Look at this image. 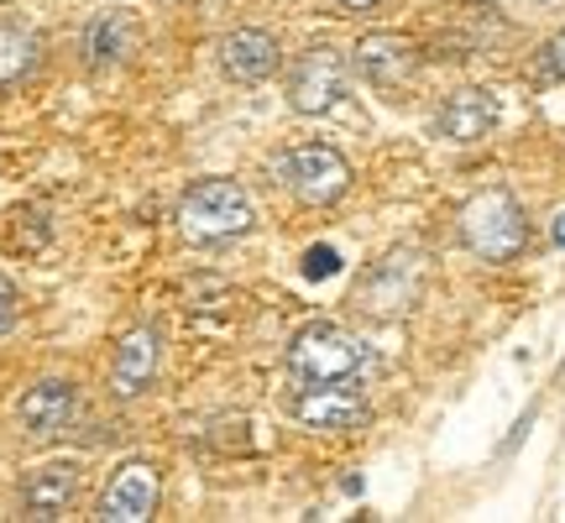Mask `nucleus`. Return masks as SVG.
Listing matches in <instances>:
<instances>
[{"label": "nucleus", "mask_w": 565, "mask_h": 523, "mask_svg": "<svg viewBox=\"0 0 565 523\" xmlns=\"http://www.w3.org/2000/svg\"><path fill=\"white\" fill-rule=\"evenodd\" d=\"M366 366H372L366 345L330 320L303 324L299 335L288 341V372L299 383H356Z\"/></svg>", "instance_id": "nucleus-1"}, {"label": "nucleus", "mask_w": 565, "mask_h": 523, "mask_svg": "<svg viewBox=\"0 0 565 523\" xmlns=\"http://www.w3.org/2000/svg\"><path fill=\"white\" fill-rule=\"evenodd\" d=\"M461 242L482 262H513L529 242L524 210L508 189H482L477 200H466L461 210Z\"/></svg>", "instance_id": "nucleus-2"}, {"label": "nucleus", "mask_w": 565, "mask_h": 523, "mask_svg": "<svg viewBox=\"0 0 565 523\" xmlns=\"http://www.w3.org/2000/svg\"><path fill=\"white\" fill-rule=\"evenodd\" d=\"M179 225L194 242H225V236H246L257 225V210H252L242 183L204 179L179 200Z\"/></svg>", "instance_id": "nucleus-3"}, {"label": "nucleus", "mask_w": 565, "mask_h": 523, "mask_svg": "<svg viewBox=\"0 0 565 523\" xmlns=\"http://www.w3.org/2000/svg\"><path fill=\"white\" fill-rule=\"evenodd\" d=\"M278 179L299 194L303 204H335L351 189V168L335 147H320V141H309V147H294L288 158L278 162Z\"/></svg>", "instance_id": "nucleus-4"}, {"label": "nucleus", "mask_w": 565, "mask_h": 523, "mask_svg": "<svg viewBox=\"0 0 565 523\" xmlns=\"http://www.w3.org/2000/svg\"><path fill=\"white\" fill-rule=\"evenodd\" d=\"M419 282H424V257L419 252H393V257H383L362 278V288H356V309L377 314V320H393V314L414 309Z\"/></svg>", "instance_id": "nucleus-5"}, {"label": "nucleus", "mask_w": 565, "mask_h": 523, "mask_svg": "<svg viewBox=\"0 0 565 523\" xmlns=\"http://www.w3.org/2000/svg\"><path fill=\"white\" fill-rule=\"evenodd\" d=\"M345 95V58L335 47H309L299 53L294 74H288V105L299 116H324L330 105Z\"/></svg>", "instance_id": "nucleus-6"}, {"label": "nucleus", "mask_w": 565, "mask_h": 523, "mask_svg": "<svg viewBox=\"0 0 565 523\" xmlns=\"http://www.w3.org/2000/svg\"><path fill=\"white\" fill-rule=\"evenodd\" d=\"M303 429H320V435H345V429H362L366 424V398L351 383H303V393L294 398Z\"/></svg>", "instance_id": "nucleus-7"}, {"label": "nucleus", "mask_w": 565, "mask_h": 523, "mask_svg": "<svg viewBox=\"0 0 565 523\" xmlns=\"http://www.w3.org/2000/svg\"><path fill=\"white\" fill-rule=\"evenodd\" d=\"M74 414H79V387L63 383V377H47V383H38L17 403V419L26 429V440H58L63 429L74 424Z\"/></svg>", "instance_id": "nucleus-8"}, {"label": "nucleus", "mask_w": 565, "mask_h": 523, "mask_svg": "<svg viewBox=\"0 0 565 523\" xmlns=\"http://www.w3.org/2000/svg\"><path fill=\"white\" fill-rule=\"evenodd\" d=\"M152 508H158V471L131 461V466H121V471L110 477V487L100 492L95 519L100 523H147Z\"/></svg>", "instance_id": "nucleus-9"}, {"label": "nucleus", "mask_w": 565, "mask_h": 523, "mask_svg": "<svg viewBox=\"0 0 565 523\" xmlns=\"http://www.w3.org/2000/svg\"><path fill=\"white\" fill-rule=\"evenodd\" d=\"M162 366V330L158 324H137L121 345H116V366H110V393L116 398H137Z\"/></svg>", "instance_id": "nucleus-10"}, {"label": "nucleus", "mask_w": 565, "mask_h": 523, "mask_svg": "<svg viewBox=\"0 0 565 523\" xmlns=\"http://www.w3.org/2000/svg\"><path fill=\"white\" fill-rule=\"evenodd\" d=\"M74 498H79V466L74 461H47L21 482V513L26 519L53 523L74 508Z\"/></svg>", "instance_id": "nucleus-11"}, {"label": "nucleus", "mask_w": 565, "mask_h": 523, "mask_svg": "<svg viewBox=\"0 0 565 523\" xmlns=\"http://www.w3.org/2000/svg\"><path fill=\"white\" fill-rule=\"evenodd\" d=\"M414 63H419V47L408 38H398V32H372V38L356 42V74L366 84L393 89V84H404L414 74Z\"/></svg>", "instance_id": "nucleus-12"}, {"label": "nucleus", "mask_w": 565, "mask_h": 523, "mask_svg": "<svg viewBox=\"0 0 565 523\" xmlns=\"http://www.w3.org/2000/svg\"><path fill=\"white\" fill-rule=\"evenodd\" d=\"M278 42L267 38V32H257V26H242V32H225L221 42V68L231 74V79H242V84H263L278 74Z\"/></svg>", "instance_id": "nucleus-13"}, {"label": "nucleus", "mask_w": 565, "mask_h": 523, "mask_svg": "<svg viewBox=\"0 0 565 523\" xmlns=\"http://www.w3.org/2000/svg\"><path fill=\"white\" fill-rule=\"evenodd\" d=\"M498 126V100L487 89H456L450 100L435 110V131L445 141H482Z\"/></svg>", "instance_id": "nucleus-14"}, {"label": "nucleus", "mask_w": 565, "mask_h": 523, "mask_svg": "<svg viewBox=\"0 0 565 523\" xmlns=\"http://www.w3.org/2000/svg\"><path fill=\"white\" fill-rule=\"evenodd\" d=\"M137 47V21L121 17V11H105V17L89 21V38H84V53L95 68H110V63H121L126 53Z\"/></svg>", "instance_id": "nucleus-15"}, {"label": "nucleus", "mask_w": 565, "mask_h": 523, "mask_svg": "<svg viewBox=\"0 0 565 523\" xmlns=\"http://www.w3.org/2000/svg\"><path fill=\"white\" fill-rule=\"evenodd\" d=\"M42 58V42L32 26H21V21H0V89H11L21 84Z\"/></svg>", "instance_id": "nucleus-16"}, {"label": "nucleus", "mask_w": 565, "mask_h": 523, "mask_svg": "<svg viewBox=\"0 0 565 523\" xmlns=\"http://www.w3.org/2000/svg\"><path fill=\"white\" fill-rule=\"evenodd\" d=\"M335 273H341V252H335V246H309V252H303V278L309 282L335 278Z\"/></svg>", "instance_id": "nucleus-17"}, {"label": "nucleus", "mask_w": 565, "mask_h": 523, "mask_svg": "<svg viewBox=\"0 0 565 523\" xmlns=\"http://www.w3.org/2000/svg\"><path fill=\"white\" fill-rule=\"evenodd\" d=\"M540 74H550V79H565V32L545 47V58H540Z\"/></svg>", "instance_id": "nucleus-18"}, {"label": "nucleus", "mask_w": 565, "mask_h": 523, "mask_svg": "<svg viewBox=\"0 0 565 523\" xmlns=\"http://www.w3.org/2000/svg\"><path fill=\"white\" fill-rule=\"evenodd\" d=\"M11 324H17V288L0 278V335H6Z\"/></svg>", "instance_id": "nucleus-19"}, {"label": "nucleus", "mask_w": 565, "mask_h": 523, "mask_svg": "<svg viewBox=\"0 0 565 523\" xmlns=\"http://www.w3.org/2000/svg\"><path fill=\"white\" fill-rule=\"evenodd\" d=\"M550 236H555V246H565V215H555V225H550Z\"/></svg>", "instance_id": "nucleus-20"}, {"label": "nucleus", "mask_w": 565, "mask_h": 523, "mask_svg": "<svg viewBox=\"0 0 565 523\" xmlns=\"http://www.w3.org/2000/svg\"><path fill=\"white\" fill-rule=\"evenodd\" d=\"M341 6H356V11H362V6H377V0H341Z\"/></svg>", "instance_id": "nucleus-21"}]
</instances>
